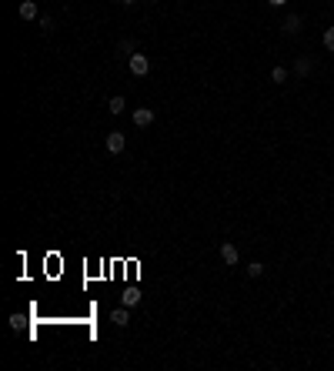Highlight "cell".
I'll use <instances>...</instances> for the list:
<instances>
[{
	"mask_svg": "<svg viewBox=\"0 0 334 371\" xmlns=\"http://www.w3.org/2000/svg\"><path fill=\"white\" fill-rule=\"evenodd\" d=\"M271 81H274V84H284L287 81V71H284V67H274V71H271Z\"/></svg>",
	"mask_w": 334,
	"mask_h": 371,
	"instance_id": "8fae6325",
	"label": "cell"
},
{
	"mask_svg": "<svg viewBox=\"0 0 334 371\" xmlns=\"http://www.w3.org/2000/svg\"><path fill=\"white\" fill-rule=\"evenodd\" d=\"M134 124H137V127H151V124H154V111H151V107H137V111H134Z\"/></svg>",
	"mask_w": 334,
	"mask_h": 371,
	"instance_id": "3957f363",
	"label": "cell"
},
{
	"mask_svg": "<svg viewBox=\"0 0 334 371\" xmlns=\"http://www.w3.org/2000/svg\"><path fill=\"white\" fill-rule=\"evenodd\" d=\"M221 258H224V264H238V258H241V254H238V248H234V244H221Z\"/></svg>",
	"mask_w": 334,
	"mask_h": 371,
	"instance_id": "277c9868",
	"label": "cell"
},
{
	"mask_svg": "<svg viewBox=\"0 0 334 371\" xmlns=\"http://www.w3.org/2000/svg\"><path fill=\"white\" fill-rule=\"evenodd\" d=\"M111 321L117 324V328H127V321H130V315L124 311V308H117V311H111Z\"/></svg>",
	"mask_w": 334,
	"mask_h": 371,
	"instance_id": "8992f818",
	"label": "cell"
},
{
	"mask_svg": "<svg viewBox=\"0 0 334 371\" xmlns=\"http://www.w3.org/2000/svg\"><path fill=\"white\" fill-rule=\"evenodd\" d=\"M124 107H127V104H124V97H111L107 111H111V114H124Z\"/></svg>",
	"mask_w": 334,
	"mask_h": 371,
	"instance_id": "30bf717a",
	"label": "cell"
},
{
	"mask_svg": "<svg viewBox=\"0 0 334 371\" xmlns=\"http://www.w3.org/2000/svg\"><path fill=\"white\" fill-rule=\"evenodd\" d=\"M20 17L24 20H37V4L34 0H20Z\"/></svg>",
	"mask_w": 334,
	"mask_h": 371,
	"instance_id": "5b68a950",
	"label": "cell"
},
{
	"mask_svg": "<svg viewBox=\"0 0 334 371\" xmlns=\"http://www.w3.org/2000/svg\"><path fill=\"white\" fill-rule=\"evenodd\" d=\"M268 4H271V7H284L287 0H268Z\"/></svg>",
	"mask_w": 334,
	"mask_h": 371,
	"instance_id": "2e32d148",
	"label": "cell"
},
{
	"mask_svg": "<svg viewBox=\"0 0 334 371\" xmlns=\"http://www.w3.org/2000/svg\"><path fill=\"white\" fill-rule=\"evenodd\" d=\"M247 275H251V278H261L264 275V264H261V261H251V264H247Z\"/></svg>",
	"mask_w": 334,
	"mask_h": 371,
	"instance_id": "7c38bea8",
	"label": "cell"
},
{
	"mask_svg": "<svg viewBox=\"0 0 334 371\" xmlns=\"http://www.w3.org/2000/svg\"><path fill=\"white\" fill-rule=\"evenodd\" d=\"M137 301H141V291H137V288H127V291H124V308H134Z\"/></svg>",
	"mask_w": 334,
	"mask_h": 371,
	"instance_id": "ba28073f",
	"label": "cell"
},
{
	"mask_svg": "<svg viewBox=\"0 0 334 371\" xmlns=\"http://www.w3.org/2000/svg\"><path fill=\"white\" fill-rule=\"evenodd\" d=\"M120 50L130 57V54H134V41H120Z\"/></svg>",
	"mask_w": 334,
	"mask_h": 371,
	"instance_id": "5bb4252c",
	"label": "cell"
},
{
	"mask_svg": "<svg viewBox=\"0 0 334 371\" xmlns=\"http://www.w3.org/2000/svg\"><path fill=\"white\" fill-rule=\"evenodd\" d=\"M120 4H134V0H120Z\"/></svg>",
	"mask_w": 334,
	"mask_h": 371,
	"instance_id": "e0dca14e",
	"label": "cell"
},
{
	"mask_svg": "<svg viewBox=\"0 0 334 371\" xmlns=\"http://www.w3.org/2000/svg\"><path fill=\"white\" fill-rule=\"evenodd\" d=\"M324 47L334 50V27H327V30H324Z\"/></svg>",
	"mask_w": 334,
	"mask_h": 371,
	"instance_id": "4fadbf2b",
	"label": "cell"
},
{
	"mask_svg": "<svg viewBox=\"0 0 334 371\" xmlns=\"http://www.w3.org/2000/svg\"><path fill=\"white\" fill-rule=\"evenodd\" d=\"M127 67H130V74H134V77H144V74L151 71V60H147L144 54H130L127 57Z\"/></svg>",
	"mask_w": 334,
	"mask_h": 371,
	"instance_id": "6da1fadb",
	"label": "cell"
},
{
	"mask_svg": "<svg viewBox=\"0 0 334 371\" xmlns=\"http://www.w3.org/2000/svg\"><path fill=\"white\" fill-rule=\"evenodd\" d=\"M37 24H40V27H44V30H54V20H50V17H40Z\"/></svg>",
	"mask_w": 334,
	"mask_h": 371,
	"instance_id": "9a60e30c",
	"label": "cell"
},
{
	"mask_svg": "<svg viewBox=\"0 0 334 371\" xmlns=\"http://www.w3.org/2000/svg\"><path fill=\"white\" fill-rule=\"evenodd\" d=\"M124 147H127V138H124L120 130H111V134H107V151H111V154H120Z\"/></svg>",
	"mask_w": 334,
	"mask_h": 371,
	"instance_id": "7a4b0ae2",
	"label": "cell"
},
{
	"mask_svg": "<svg viewBox=\"0 0 334 371\" xmlns=\"http://www.w3.org/2000/svg\"><path fill=\"white\" fill-rule=\"evenodd\" d=\"M284 30H287V33H297V30H301V17H297V14H287Z\"/></svg>",
	"mask_w": 334,
	"mask_h": 371,
	"instance_id": "52a82bcc",
	"label": "cell"
},
{
	"mask_svg": "<svg viewBox=\"0 0 334 371\" xmlns=\"http://www.w3.org/2000/svg\"><path fill=\"white\" fill-rule=\"evenodd\" d=\"M294 74H297V77H308V74H311V60H308V57H301V60L294 64Z\"/></svg>",
	"mask_w": 334,
	"mask_h": 371,
	"instance_id": "9c48e42d",
	"label": "cell"
}]
</instances>
